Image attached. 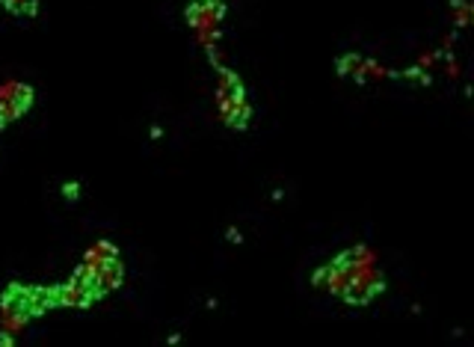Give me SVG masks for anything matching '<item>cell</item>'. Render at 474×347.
<instances>
[{
	"label": "cell",
	"instance_id": "1",
	"mask_svg": "<svg viewBox=\"0 0 474 347\" xmlns=\"http://www.w3.org/2000/svg\"><path fill=\"white\" fill-rule=\"evenodd\" d=\"M220 104V116L229 128L234 131H246L249 128V119H252V107L246 101H229V98H217Z\"/></svg>",
	"mask_w": 474,
	"mask_h": 347
},
{
	"label": "cell",
	"instance_id": "2",
	"mask_svg": "<svg viewBox=\"0 0 474 347\" xmlns=\"http://www.w3.org/2000/svg\"><path fill=\"white\" fill-rule=\"evenodd\" d=\"M33 95H36L33 86H27V83H12V86H6V90H3V98L9 101L12 116H15V119H21L33 107Z\"/></svg>",
	"mask_w": 474,
	"mask_h": 347
},
{
	"label": "cell",
	"instance_id": "3",
	"mask_svg": "<svg viewBox=\"0 0 474 347\" xmlns=\"http://www.w3.org/2000/svg\"><path fill=\"white\" fill-rule=\"evenodd\" d=\"M220 86H217V98H229V101H246V92H243V80L240 74L220 66Z\"/></svg>",
	"mask_w": 474,
	"mask_h": 347
},
{
	"label": "cell",
	"instance_id": "4",
	"mask_svg": "<svg viewBox=\"0 0 474 347\" xmlns=\"http://www.w3.org/2000/svg\"><path fill=\"white\" fill-rule=\"evenodd\" d=\"M57 300H59V306H66V309H89L95 303V297L86 294L83 288H78V285L69 279V282L57 285Z\"/></svg>",
	"mask_w": 474,
	"mask_h": 347
},
{
	"label": "cell",
	"instance_id": "5",
	"mask_svg": "<svg viewBox=\"0 0 474 347\" xmlns=\"http://www.w3.org/2000/svg\"><path fill=\"white\" fill-rule=\"evenodd\" d=\"M95 270L101 274V282H104L107 291L122 288V282H124V264H122L119 255H113V258H98Z\"/></svg>",
	"mask_w": 474,
	"mask_h": 347
},
{
	"label": "cell",
	"instance_id": "6",
	"mask_svg": "<svg viewBox=\"0 0 474 347\" xmlns=\"http://www.w3.org/2000/svg\"><path fill=\"white\" fill-rule=\"evenodd\" d=\"M184 18H187V24H190V27H196V30L214 27V21H210V15H208V0H190V3H187V9H184Z\"/></svg>",
	"mask_w": 474,
	"mask_h": 347
},
{
	"label": "cell",
	"instance_id": "7",
	"mask_svg": "<svg viewBox=\"0 0 474 347\" xmlns=\"http://www.w3.org/2000/svg\"><path fill=\"white\" fill-rule=\"evenodd\" d=\"M361 63H365V59H361L359 54H344L338 59V74H341V78H347V74H356L361 69Z\"/></svg>",
	"mask_w": 474,
	"mask_h": 347
},
{
	"label": "cell",
	"instance_id": "8",
	"mask_svg": "<svg viewBox=\"0 0 474 347\" xmlns=\"http://www.w3.org/2000/svg\"><path fill=\"white\" fill-rule=\"evenodd\" d=\"M0 6H3L6 12H12V15H27L30 0H0Z\"/></svg>",
	"mask_w": 474,
	"mask_h": 347
},
{
	"label": "cell",
	"instance_id": "9",
	"mask_svg": "<svg viewBox=\"0 0 474 347\" xmlns=\"http://www.w3.org/2000/svg\"><path fill=\"white\" fill-rule=\"evenodd\" d=\"M329 276H332V264H326V267H320L315 276H311V282L317 285V288H326V282H329Z\"/></svg>",
	"mask_w": 474,
	"mask_h": 347
},
{
	"label": "cell",
	"instance_id": "10",
	"mask_svg": "<svg viewBox=\"0 0 474 347\" xmlns=\"http://www.w3.org/2000/svg\"><path fill=\"white\" fill-rule=\"evenodd\" d=\"M62 196H66L69 202H74L80 196V184L78 181H66V184H62Z\"/></svg>",
	"mask_w": 474,
	"mask_h": 347
}]
</instances>
